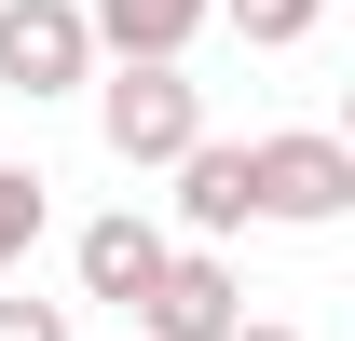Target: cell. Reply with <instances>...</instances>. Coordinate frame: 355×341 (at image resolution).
<instances>
[{
    "label": "cell",
    "instance_id": "obj_5",
    "mask_svg": "<svg viewBox=\"0 0 355 341\" xmlns=\"http://www.w3.org/2000/svg\"><path fill=\"white\" fill-rule=\"evenodd\" d=\"M205 28H219V0H83V42L110 69H178Z\"/></svg>",
    "mask_w": 355,
    "mask_h": 341
},
{
    "label": "cell",
    "instance_id": "obj_9",
    "mask_svg": "<svg viewBox=\"0 0 355 341\" xmlns=\"http://www.w3.org/2000/svg\"><path fill=\"white\" fill-rule=\"evenodd\" d=\"M42 177H28V164H0V273H28V246H42Z\"/></svg>",
    "mask_w": 355,
    "mask_h": 341
},
{
    "label": "cell",
    "instance_id": "obj_3",
    "mask_svg": "<svg viewBox=\"0 0 355 341\" xmlns=\"http://www.w3.org/2000/svg\"><path fill=\"white\" fill-rule=\"evenodd\" d=\"M232 328H246V273L219 246H178L137 300V341H232Z\"/></svg>",
    "mask_w": 355,
    "mask_h": 341
},
{
    "label": "cell",
    "instance_id": "obj_6",
    "mask_svg": "<svg viewBox=\"0 0 355 341\" xmlns=\"http://www.w3.org/2000/svg\"><path fill=\"white\" fill-rule=\"evenodd\" d=\"M69 259H83V300H123V314H137L150 273L178 259V232H164L150 205H110V218H83V246H69Z\"/></svg>",
    "mask_w": 355,
    "mask_h": 341
},
{
    "label": "cell",
    "instance_id": "obj_2",
    "mask_svg": "<svg viewBox=\"0 0 355 341\" xmlns=\"http://www.w3.org/2000/svg\"><path fill=\"white\" fill-rule=\"evenodd\" d=\"M355 205V150L342 137H260L246 150V218H287V232H328V218Z\"/></svg>",
    "mask_w": 355,
    "mask_h": 341
},
{
    "label": "cell",
    "instance_id": "obj_10",
    "mask_svg": "<svg viewBox=\"0 0 355 341\" xmlns=\"http://www.w3.org/2000/svg\"><path fill=\"white\" fill-rule=\"evenodd\" d=\"M0 341H69V300H0Z\"/></svg>",
    "mask_w": 355,
    "mask_h": 341
},
{
    "label": "cell",
    "instance_id": "obj_1",
    "mask_svg": "<svg viewBox=\"0 0 355 341\" xmlns=\"http://www.w3.org/2000/svg\"><path fill=\"white\" fill-rule=\"evenodd\" d=\"M96 137H110V164H191L205 150V82L191 69H110L96 82Z\"/></svg>",
    "mask_w": 355,
    "mask_h": 341
},
{
    "label": "cell",
    "instance_id": "obj_7",
    "mask_svg": "<svg viewBox=\"0 0 355 341\" xmlns=\"http://www.w3.org/2000/svg\"><path fill=\"white\" fill-rule=\"evenodd\" d=\"M178 232H191V246L246 232V150H232V137H205V150L178 164Z\"/></svg>",
    "mask_w": 355,
    "mask_h": 341
},
{
    "label": "cell",
    "instance_id": "obj_8",
    "mask_svg": "<svg viewBox=\"0 0 355 341\" xmlns=\"http://www.w3.org/2000/svg\"><path fill=\"white\" fill-rule=\"evenodd\" d=\"M219 14H232V42H246V55H287V42L328 28V0H219Z\"/></svg>",
    "mask_w": 355,
    "mask_h": 341
},
{
    "label": "cell",
    "instance_id": "obj_11",
    "mask_svg": "<svg viewBox=\"0 0 355 341\" xmlns=\"http://www.w3.org/2000/svg\"><path fill=\"white\" fill-rule=\"evenodd\" d=\"M232 341H301V328H260V314H246V328H232Z\"/></svg>",
    "mask_w": 355,
    "mask_h": 341
},
{
    "label": "cell",
    "instance_id": "obj_4",
    "mask_svg": "<svg viewBox=\"0 0 355 341\" xmlns=\"http://www.w3.org/2000/svg\"><path fill=\"white\" fill-rule=\"evenodd\" d=\"M0 82H14V96H83L96 82L83 0H0Z\"/></svg>",
    "mask_w": 355,
    "mask_h": 341
}]
</instances>
